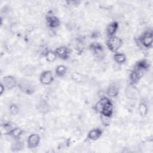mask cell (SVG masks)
Returning <instances> with one entry per match:
<instances>
[{"instance_id":"16","label":"cell","mask_w":153,"mask_h":153,"mask_svg":"<svg viewBox=\"0 0 153 153\" xmlns=\"http://www.w3.org/2000/svg\"><path fill=\"white\" fill-rule=\"evenodd\" d=\"M150 67L149 62L146 59H141L137 61L134 67V69L138 70L141 72H143L144 71L148 70Z\"/></svg>"},{"instance_id":"26","label":"cell","mask_w":153,"mask_h":153,"mask_svg":"<svg viewBox=\"0 0 153 153\" xmlns=\"http://www.w3.org/2000/svg\"><path fill=\"white\" fill-rule=\"evenodd\" d=\"M13 128V127H12V126L10 123H4L1 125V131L2 132L4 130H5L4 134H5V135H7Z\"/></svg>"},{"instance_id":"9","label":"cell","mask_w":153,"mask_h":153,"mask_svg":"<svg viewBox=\"0 0 153 153\" xmlns=\"http://www.w3.org/2000/svg\"><path fill=\"white\" fill-rule=\"evenodd\" d=\"M41 138L38 134H31L27 139V146L29 149H35L39 145Z\"/></svg>"},{"instance_id":"17","label":"cell","mask_w":153,"mask_h":153,"mask_svg":"<svg viewBox=\"0 0 153 153\" xmlns=\"http://www.w3.org/2000/svg\"><path fill=\"white\" fill-rule=\"evenodd\" d=\"M119 27V24L117 22L114 21L110 23L106 28V32L108 36H114Z\"/></svg>"},{"instance_id":"10","label":"cell","mask_w":153,"mask_h":153,"mask_svg":"<svg viewBox=\"0 0 153 153\" xmlns=\"http://www.w3.org/2000/svg\"><path fill=\"white\" fill-rule=\"evenodd\" d=\"M55 53L57 57L62 60H67L70 55L71 50L66 46H60L55 49Z\"/></svg>"},{"instance_id":"11","label":"cell","mask_w":153,"mask_h":153,"mask_svg":"<svg viewBox=\"0 0 153 153\" xmlns=\"http://www.w3.org/2000/svg\"><path fill=\"white\" fill-rule=\"evenodd\" d=\"M120 90L119 85L117 83L112 82L108 86L106 90V94L110 97H115L119 94Z\"/></svg>"},{"instance_id":"24","label":"cell","mask_w":153,"mask_h":153,"mask_svg":"<svg viewBox=\"0 0 153 153\" xmlns=\"http://www.w3.org/2000/svg\"><path fill=\"white\" fill-rule=\"evenodd\" d=\"M71 79L74 82H77V83H79V82H81L83 81L84 76H83L82 75H81L79 72L74 71L71 74Z\"/></svg>"},{"instance_id":"22","label":"cell","mask_w":153,"mask_h":153,"mask_svg":"<svg viewBox=\"0 0 153 153\" xmlns=\"http://www.w3.org/2000/svg\"><path fill=\"white\" fill-rule=\"evenodd\" d=\"M67 72V67L63 65H58L55 69V74L58 77H63Z\"/></svg>"},{"instance_id":"7","label":"cell","mask_w":153,"mask_h":153,"mask_svg":"<svg viewBox=\"0 0 153 153\" xmlns=\"http://www.w3.org/2000/svg\"><path fill=\"white\" fill-rule=\"evenodd\" d=\"M1 82L4 84L5 90H10L17 86L18 81L14 76L7 75L3 77Z\"/></svg>"},{"instance_id":"25","label":"cell","mask_w":153,"mask_h":153,"mask_svg":"<svg viewBox=\"0 0 153 153\" xmlns=\"http://www.w3.org/2000/svg\"><path fill=\"white\" fill-rule=\"evenodd\" d=\"M9 112L12 115H16L19 112V106L15 104L12 103L9 106Z\"/></svg>"},{"instance_id":"14","label":"cell","mask_w":153,"mask_h":153,"mask_svg":"<svg viewBox=\"0 0 153 153\" xmlns=\"http://www.w3.org/2000/svg\"><path fill=\"white\" fill-rule=\"evenodd\" d=\"M143 75V72L139 71L135 69L131 70L129 74V81L130 84L135 85L140 79Z\"/></svg>"},{"instance_id":"27","label":"cell","mask_w":153,"mask_h":153,"mask_svg":"<svg viewBox=\"0 0 153 153\" xmlns=\"http://www.w3.org/2000/svg\"><path fill=\"white\" fill-rule=\"evenodd\" d=\"M100 118H101L102 123L103 124V126H108L110 124V118H109V117H105L104 115H100Z\"/></svg>"},{"instance_id":"29","label":"cell","mask_w":153,"mask_h":153,"mask_svg":"<svg viewBox=\"0 0 153 153\" xmlns=\"http://www.w3.org/2000/svg\"><path fill=\"white\" fill-rule=\"evenodd\" d=\"M25 29L27 32H30L33 30V25H32L31 24H27L26 26H25Z\"/></svg>"},{"instance_id":"15","label":"cell","mask_w":153,"mask_h":153,"mask_svg":"<svg viewBox=\"0 0 153 153\" xmlns=\"http://www.w3.org/2000/svg\"><path fill=\"white\" fill-rule=\"evenodd\" d=\"M36 107L37 109L42 114H46L50 110V106L48 102L43 98L39 99L36 105Z\"/></svg>"},{"instance_id":"5","label":"cell","mask_w":153,"mask_h":153,"mask_svg":"<svg viewBox=\"0 0 153 153\" xmlns=\"http://www.w3.org/2000/svg\"><path fill=\"white\" fill-rule=\"evenodd\" d=\"M89 48L93 52V54L96 58L100 60L103 59V48L101 44L98 42H93L89 45Z\"/></svg>"},{"instance_id":"13","label":"cell","mask_w":153,"mask_h":153,"mask_svg":"<svg viewBox=\"0 0 153 153\" xmlns=\"http://www.w3.org/2000/svg\"><path fill=\"white\" fill-rule=\"evenodd\" d=\"M102 133L103 131L100 128H94L88 132L86 137V140L96 141L101 137Z\"/></svg>"},{"instance_id":"1","label":"cell","mask_w":153,"mask_h":153,"mask_svg":"<svg viewBox=\"0 0 153 153\" xmlns=\"http://www.w3.org/2000/svg\"><path fill=\"white\" fill-rule=\"evenodd\" d=\"M94 110L100 115L111 118L114 112V106L109 99L106 97H102L94 105Z\"/></svg>"},{"instance_id":"4","label":"cell","mask_w":153,"mask_h":153,"mask_svg":"<svg viewBox=\"0 0 153 153\" xmlns=\"http://www.w3.org/2000/svg\"><path fill=\"white\" fill-rule=\"evenodd\" d=\"M123 41L117 36H109L106 41V44L109 49L112 53H116L123 45Z\"/></svg>"},{"instance_id":"8","label":"cell","mask_w":153,"mask_h":153,"mask_svg":"<svg viewBox=\"0 0 153 153\" xmlns=\"http://www.w3.org/2000/svg\"><path fill=\"white\" fill-rule=\"evenodd\" d=\"M47 26L51 29H55L59 26L60 21L53 13H48L45 17Z\"/></svg>"},{"instance_id":"3","label":"cell","mask_w":153,"mask_h":153,"mask_svg":"<svg viewBox=\"0 0 153 153\" xmlns=\"http://www.w3.org/2000/svg\"><path fill=\"white\" fill-rule=\"evenodd\" d=\"M138 42L145 48H151L153 43V34L152 29H149L142 33L137 38Z\"/></svg>"},{"instance_id":"2","label":"cell","mask_w":153,"mask_h":153,"mask_svg":"<svg viewBox=\"0 0 153 153\" xmlns=\"http://www.w3.org/2000/svg\"><path fill=\"white\" fill-rule=\"evenodd\" d=\"M17 87L21 92L27 95L33 94L36 90V87L32 81L26 78H21L17 84Z\"/></svg>"},{"instance_id":"21","label":"cell","mask_w":153,"mask_h":153,"mask_svg":"<svg viewBox=\"0 0 153 153\" xmlns=\"http://www.w3.org/2000/svg\"><path fill=\"white\" fill-rule=\"evenodd\" d=\"M113 58L114 61L118 65L124 64L127 60L126 54L124 53H119V52L115 53L113 56Z\"/></svg>"},{"instance_id":"23","label":"cell","mask_w":153,"mask_h":153,"mask_svg":"<svg viewBox=\"0 0 153 153\" xmlns=\"http://www.w3.org/2000/svg\"><path fill=\"white\" fill-rule=\"evenodd\" d=\"M23 148V143L19 139H15L14 142L12 143L11 149L13 152H18L22 150Z\"/></svg>"},{"instance_id":"19","label":"cell","mask_w":153,"mask_h":153,"mask_svg":"<svg viewBox=\"0 0 153 153\" xmlns=\"http://www.w3.org/2000/svg\"><path fill=\"white\" fill-rule=\"evenodd\" d=\"M23 130L20 127H13L7 135L13 137L14 140L19 139L22 135L23 134Z\"/></svg>"},{"instance_id":"30","label":"cell","mask_w":153,"mask_h":153,"mask_svg":"<svg viewBox=\"0 0 153 153\" xmlns=\"http://www.w3.org/2000/svg\"><path fill=\"white\" fill-rule=\"evenodd\" d=\"M100 34L99 32H94L91 34V38H92V39H96L99 36Z\"/></svg>"},{"instance_id":"6","label":"cell","mask_w":153,"mask_h":153,"mask_svg":"<svg viewBox=\"0 0 153 153\" xmlns=\"http://www.w3.org/2000/svg\"><path fill=\"white\" fill-rule=\"evenodd\" d=\"M54 79L53 74L50 70L44 71L39 75V81L44 85L51 84L53 82Z\"/></svg>"},{"instance_id":"28","label":"cell","mask_w":153,"mask_h":153,"mask_svg":"<svg viewBox=\"0 0 153 153\" xmlns=\"http://www.w3.org/2000/svg\"><path fill=\"white\" fill-rule=\"evenodd\" d=\"M80 1H73V0H70V1H66V3L71 6H74V5H78L79 4Z\"/></svg>"},{"instance_id":"18","label":"cell","mask_w":153,"mask_h":153,"mask_svg":"<svg viewBox=\"0 0 153 153\" xmlns=\"http://www.w3.org/2000/svg\"><path fill=\"white\" fill-rule=\"evenodd\" d=\"M44 56L47 62L53 63L56 61L57 58L56 54L54 51L51 50H46L44 51Z\"/></svg>"},{"instance_id":"20","label":"cell","mask_w":153,"mask_h":153,"mask_svg":"<svg viewBox=\"0 0 153 153\" xmlns=\"http://www.w3.org/2000/svg\"><path fill=\"white\" fill-rule=\"evenodd\" d=\"M138 112L139 115L144 118L145 117L148 113V106L147 103L145 101H141L138 105Z\"/></svg>"},{"instance_id":"31","label":"cell","mask_w":153,"mask_h":153,"mask_svg":"<svg viewBox=\"0 0 153 153\" xmlns=\"http://www.w3.org/2000/svg\"><path fill=\"white\" fill-rule=\"evenodd\" d=\"M5 88L4 85V84L1 82V84H0V95H2L3 94V93L5 91Z\"/></svg>"},{"instance_id":"12","label":"cell","mask_w":153,"mask_h":153,"mask_svg":"<svg viewBox=\"0 0 153 153\" xmlns=\"http://www.w3.org/2000/svg\"><path fill=\"white\" fill-rule=\"evenodd\" d=\"M125 94L126 97L129 99H136L139 95V92L138 89L135 87L134 85L130 84L125 90Z\"/></svg>"}]
</instances>
